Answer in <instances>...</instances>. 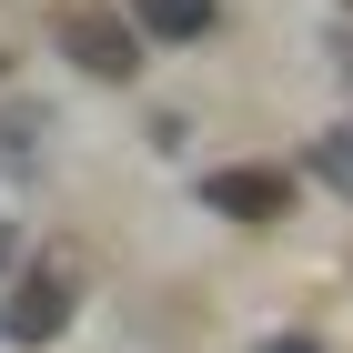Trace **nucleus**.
<instances>
[{
	"mask_svg": "<svg viewBox=\"0 0 353 353\" xmlns=\"http://www.w3.org/2000/svg\"><path fill=\"white\" fill-rule=\"evenodd\" d=\"M51 41H61V61L71 71H91V81H141V61H152V41L132 30V10L121 0H61L51 10Z\"/></svg>",
	"mask_w": 353,
	"mask_h": 353,
	"instance_id": "1",
	"label": "nucleus"
},
{
	"mask_svg": "<svg viewBox=\"0 0 353 353\" xmlns=\"http://www.w3.org/2000/svg\"><path fill=\"white\" fill-rule=\"evenodd\" d=\"M71 313H81V263L71 252H30L10 272V293H0V333L10 343H61Z\"/></svg>",
	"mask_w": 353,
	"mask_h": 353,
	"instance_id": "2",
	"label": "nucleus"
},
{
	"mask_svg": "<svg viewBox=\"0 0 353 353\" xmlns=\"http://www.w3.org/2000/svg\"><path fill=\"white\" fill-rule=\"evenodd\" d=\"M202 212L243 222V232H272V222H293V172H272V162H232V172H202Z\"/></svg>",
	"mask_w": 353,
	"mask_h": 353,
	"instance_id": "3",
	"label": "nucleus"
},
{
	"mask_svg": "<svg viewBox=\"0 0 353 353\" xmlns=\"http://www.w3.org/2000/svg\"><path fill=\"white\" fill-rule=\"evenodd\" d=\"M132 10L141 41H162V51H192V41H212V10L222 0H121Z\"/></svg>",
	"mask_w": 353,
	"mask_h": 353,
	"instance_id": "4",
	"label": "nucleus"
},
{
	"mask_svg": "<svg viewBox=\"0 0 353 353\" xmlns=\"http://www.w3.org/2000/svg\"><path fill=\"white\" fill-rule=\"evenodd\" d=\"M41 162H51V111H41V101H0V172L30 182Z\"/></svg>",
	"mask_w": 353,
	"mask_h": 353,
	"instance_id": "5",
	"label": "nucleus"
},
{
	"mask_svg": "<svg viewBox=\"0 0 353 353\" xmlns=\"http://www.w3.org/2000/svg\"><path fill=\"white\" fill-rule=\"evenodd\" d=\"M303 172H313L323 192H343V202H353V132H313V152H303Z\"/></svg>",
	"mask_w": 353,
	"mask_h": 353,
	"instance_id": "6",
	"label": "nucleus"
},
{
	"mask_svg": "<svg viewBox=\"0 0 353 353\" xmlns=\"http://www.w3.org/2000/svg\"><path fill=\"white\" fill-rule=\"evenodd\" d=\"M323 61H333V71L353 81V30H333V41H323Z\"/></svg>",
	"mask_w": 353,
	"mask_h": 353,
	"instance_id": "7",
	"label": "nucleus"
},
{
	"mask_svg": "<svg viewBox=\"0 0 353 353\" xmlns=\"http://www.w3.org/2000/svg\"><path fill=\"white\" fill-rule=\"evenodd\" d=\"M263 353H323V343H313V333H272Z\"/></svg>",
	"mask_w": 353,
	"mask_h": 353,
	"instance_id": "8",
	"label": "nucleus"
},
{
	"mask_svg": "<svg viewBox=\"0 0 353 353\" xmlns=\"http://www.w3.org/2000/svg\"><path fill=\"white\" fill-rule=\"evenodd\" d=\"M10 263H21V232H10V222H0V272H10Z\"/></svg>",
	"mask_w": 353,
	"mask_h": 353,
	"instance_id": "9",
	"label": "nucleus"
},
{
	"mask_svg": "<svg viewBox=\"0 0 353 353\" xmlns=\"http://www.w3.org/2000/svg\"><path fill=\"white\" fill-rule=\"evenodd\" d=\"M0 71H10V41H0Z\"/></svg>",
	"mask_w": 353,
	"mask_h": 353,
	"instance_id": "10",
	"label": "nucleus"
},
{
	"mask_svg": "<svg viewBox=\"0 0 353 353\" xmlns=\"http://www.w3.org/2000/svg\"><path fill=\"white\" fill-rule=\"evenodd\" d=\"M343 10H353V0H343Z\"/></svg>",
	"mask_w": 353,
	"mask_h": 353,
	"instance_id": "11",
	"label": "nucleus"
}]
</instances>
